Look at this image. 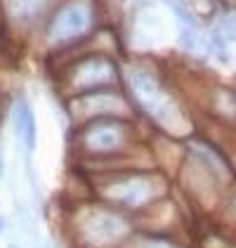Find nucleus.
<instances>
[{
  "instance_id": "obj_1",
  "label": "nucleus",
  "mask_w": 236,
  "mask_h": 248,
  "mask_svg": "<svg viewBox=\"0 0 236 248\" xmlns=\"http://www.w3.org/2000/svg\"><path fill=\"white\" fill-rule=\"evenodd\" d=\"M123 137H125L123 125H118V123H102V125H92L85 133V147L90 152L109 154L123 144Z\"/></svg>"
},
{
  "instance_id": "obj_2",
  "label": "nucleus",
  "mask_w": 236,
  "mask_h": 248,
  "mask_svg": "<svg viewBox=\"0 0 236 248\" xmlns=\"http://www.w3.org/2000/svg\"><path fill=\"white\" fill-rule=\"evenodd\" d=\"M151 196H154V185L149 180H142V177H133V180L120 182L111 189V199L123 206H130V208L144 206Z\"/></svg>"
},
{
  "instance_id": "obj_3",
  "label": "nucleus",
  "mask_w": 236,
  "mask_h": 248,
  "mask_svg": "<svg viewBox=\"0 0 236 248\" xmlns=\"http://www.w3.org/2000/svg\"><path fill=\"white\" fill-rule=\"evenodd\" d=\"M123 232H125V222L114 213L99 210L88 220V234L95 239L92 244H109V241L118 239Z\"/></svg>"
},
{
  "instance_id": "obj_4",
  "label": "nucleus",
  "mask_w": 236,
  "mask_h": 248,
  "mask_svg": "<svg viewBox=\"0 0 236 248\" xmlns=\"http://www.w3.org/2000/svg\"><path fill=\"white\" fill-rule=\"evenodd\" d=\"M85 24H88L85 12L80 10L78 5H71V7H66L55 19V24H52V36H74Z\"/></svg>"
},
{
  "instance_id": "obj_5",
  "label": "nucleus",
  "mask_w": 236,
  "mask_h": 248,
  "mask_svg": "<svg viewBox=\"0 0 236 248\" xmlns=\"http://www.w3.org/2000/svg\"><path fill=\"white\" fill-rule=\"evenodd\" d=\"M15 118H17V133H19L24 147H26V149H33V147H36V116H33L31 107H29L24 99L17 104Z\"/></svg>"
},
{
  "instance_id": "obj_6",
  "label": "nucleus",
  "mask_w": 236,
  "mask_h": 248,
  "mask_svg": "<svg viewBox=\"0 0 236 248\" xmlns=\"http://www.w3.org/2000/svg\"><path fill=\"white\" fill-rule=\"evenodd\" d=\"M179 40H182V45H184L187 50H194V47H196V33H194V29H192V26L182 29V33H179Z\"/></svg>"
},
{
  "instance_id": "obj_7",
  "label": "nucleus",
  "mask_w": 236,
  "mask_h": 248,
  "mask_svg": "<svg viewBox=\"0 0 236 248\" xmlns=\"http://www.w3.org/2000/svg\"><path fill=\"white\" fill-rule=\"evenodd\" d=\"M137 248H175V246H170L168 241H149V244H142Z\"/></svg>"
},
{
  "instance_id": "obj_8",
  "label": "nucleus",
  "mask_w": 236,
  "mask_h": 248,
  "mask_svg": "<svg viewBox=\"0 0 236 248\" xmlns=\"http://www.w3.org/2000/svg\"><path fill=\"white\" fill-rule=\"evenodd\" d=\"M0 232H2V222H0Z\"/></svg>"
}]
</instances>
